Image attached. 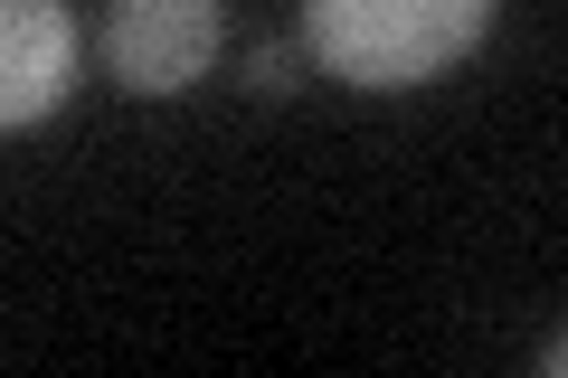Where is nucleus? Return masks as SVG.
Instances as JSON below:
<instances>
[{
	"mask_svg": "<svg viewBox=\"0 0 568 378\" xmlns=\"http://www.w3.org/2000/svg\"><path fill=\"white\" fill-rule=\"evenodd\" d=\"M219 58V0H104V67L133 95H181Z\"/></svg>",
	"mask_w": 568,
	"mask_h": 378,
	"instance_id": "nucleus-2",
	"label": "nucleus"
},
{
	"mask_svg": "<svg viewBox=\"0 0 568 378\" xmlns=\"http://www.w3.org/2000/svg\"><path fill=\"white\" fill-rule=\"evenodd\" d=\"M294 67H304V48H256V85H265V95H284Z\"/></svg>",
	"mask_w": 568,
	"mask_h": 378,
	"instance_id": "nucleus-4",
	"label": "nucleus"
},
{
	"mask_svg": "<svg viewBox=\"0 0 568 378\" xmlns=\"http://www.w3.org/2000/svg\"><path fill=\"white\" fill-rule=\"evenodd\" d=\"M493 0H304V58L361 95H407L474 58Z\"/></svg>",
	"mask_w": 568,
	"mask_h": 378,
	"instance_id": "nucleus-1",
	"label": "nucleus"
},
{
	"mask_svg": "<svg viewBox=\"0 0 568 378\" xmlns=\"http://www.w3.org/2000/svg\"><path fill=\"white\" fill-rule=\"evenodd\" d=\"M77 85V20L67 0H0V133L58 114Z\"/></svg>",
	"mask_w": 568,
	"mask_h": 378,
	"instance_id": "nucleus-3",
	"label": "nucleus"
}]
</instances>
